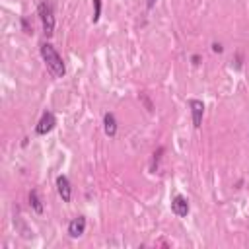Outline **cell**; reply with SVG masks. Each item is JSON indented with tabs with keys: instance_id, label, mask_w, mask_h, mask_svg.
I'll list each match as a JSON object with an SVG mask.
<instances>
[{
	"instance_id": "obj_3",
	"label": "cell",
	"mask_w": 249,
	"mask_h": 249,
	"mask_svg": "<svg viewBox=\"0 0 249 249\" xmlns=\"http://www.w3.org/2000/svg\"><path fill=\"white\" fill-rule=\"evenodd\" d=\"M54 124H56V117H54V113H51V111H45V113L41 115L39 123L35 124V132H37L39 136H43V134L51 132V130L54 128Z\"/></svg>"
},
{
	"instance_id": "obj_13",
	"label": "cell",
	"mask_w": 249,
	"mask_h": 249,
	"mask_svg": "<svg viewBox=\"0 0 249 249\" xmlns=\"http://www.w3.org/2000/svg\"><path fill=\"white\" fill-rule=\"evenodd\" d=\"M156 2H158V0H146V8H148V10H152V8L156 6Z\"/></svg>"
},
{
	"instance_id": "obj_11",
	"label": "cell",
	"mask_w": 249,
	"mask_h": 249,
	"mask_svg": "<svg viewBox=\"0 0 249 249\" xmlns=\"http://www.w3.org/2000/svg\"><path fill=\"white\" fill-rule=\"evenodd\" d=\"M21 25H23V31H25V33H31V27H29V23H27V19H25V18L21 19Z\"/></svg>"
},
{
	"instance_id": "obj_7",
	"label": "cell",
	"mask_w": 249,
	"mask_h": 249,
	"mask_svg": "<svg viewBox=\"0 0 249 249\" xmlns=\"http://www.w3.org/2000/svg\"><path fill=\"white\" fill-rule=\"evenodd\" d=\"M84 231H86V218H84V216L72 218L70 224H68V235L76 239V237H82Z\"/></svg>"
},
{
	"instance_id": "obj_14",
	"label": "cell",
	"mask_w": 249,
	"mask_h": 249,
	"mask_svg": "<svg viewBox=\"0 0 249 249\" xmlns=\"http://www.w3.org/2000/svg\"><path fill=\"white\" fill-rule=\"evenodd\" d=\"M191 60H193V64H198V60H200V56H198V54H193V58H191Z\"/></svg>"
},
{
	"instance_id": "obj_9",
	"label": "cell",
	"mask_w": 249,
	"mask_h": 249,
	"mask_svg": "<svg viewBox=\"0 0 249 249\" xmlns=\"http://www.w3.org/2000/svg\"><path fill=\"white\" fill-rule=\"evenodd\" d=\"M29 204H31V208H33L37 214H43V202H41V198H39V193H37L35 189L29 193Z\"/></svg>"
},
{
	"instance_id": "obj_10",
	"label": "cell",
	"mask_w": 249,
	"mask_h": 249,
	"mask_svg": "<svg viewBox=\"0 0 249 249\" xmlns=\"http://www.w3.org/2000/svg\"><path fill=\"white\" fill-rule=\"evenodd\" d=\"M101 18V0H93V16H91V21L97 23Z\"/></svg>"
},
{
	"instance_id": "obj_1",
	"label": "cell",
	"mask_w": 249,
	"mask_h": 249,
	"mask_svg": "<svg viewBox=\"0 0 249 249\" xmlns=\"http://www.w3.org/2000/svg\"><path fill=\"white\" fill-rule=\"evenodd\" d=\"M41 56H43V62H45L47 70H49L54 78H62V76L66 74L64 60H62V56L58 54V51H56L51 43H43V45H41Z\"/></svg>"
},
{
	"instance_id": "obj_5",
	"label": "cell",
	"mask_w": 249,
	"mask_h": 249,
	"mask_svg": "<svg viewBox=\"0 0 249 249\" xmlns=\"http://www.w3.org/2000/svg\"><path fill=\"white\" fill-rule=\"evenodd\" d=\"M171 212L177 216V218H185L189 214V200L183 196V195H175L171 198Z\"/></svg>"
},
{
	"instance_id": "obj_12",
	"label": "cell",
	"mask_w": 249,
	"mask_h": 249,
	"mask_svg": "<svg viewBox=\"0 0 249 249\" xmlns=\"http://www.w3.org/2000/svg\"><path fill=\"white\" fill-rule=\"evenodd\" d=\"M212 51H214V53H222V51H224V47H222L220 43H212Z\"/></svg>"
},
{
	"instance_id": "obj_2",
	"label": "cell",
	"mask_w": 249,
	"mask_h": 249,
	"mask_svg": "<svg viewBox=\"0 0 249 249\" xmlns=\"http://www.w3.org/2000/svg\"><path fill=\"white\" fill-rule=\"evenodd\" d=\"M37 14H39V19L43 23V33L47 37H53L54 33V8L49 0H43L39 6H37Z\"/></svg>"
},
{
	"instance_id": "obj_8",
	"label": "cell",
	"mask_w": 249,
	"mask_h": 249,
	"mask_svg": "<svg viewBox=\"0 0 249 249\" xmlns=\"http://www.w3.org/2000/svg\"><path fill=\"white\" fill-rule=\"evenodd\" d=\"M103 130H105V134L109 138H113L117 134V119H115L113 113H105L103 115Z\"/></svg>"
},
{
	"instance_id": "obj_6",
	"label": "cell",
	"mask_w": 249,
	"mask_h": 249,
	"mask_svg": "<svg viewBox=\"0 0 249 249\" xmlns=\"http://www.w3.org/2000/svg\"><path fill=\"white\" fill-rule=\"evenodd\" d=\"M56 191H58V196L62 198V202H70L72 198V187H70V181L66 175H58L56 177Z\"/></svg>"
},
{
	"instance_id": "obj_4",
	"label": "cell",
	"mask_w": 249,
	"mask_h": 249,
	"mask_svg": "<svg viewBox=\"0 0 249 249\" xmlns=\"http://www.w3.org/2000/svg\"><path fill=\"white\" fill-rule=\"evenodd\" d=\"M189 109H191V119H193V126L200 128L202 124V115H204V103L200 99H189Z\"/></svg>"
}]
</instances>
